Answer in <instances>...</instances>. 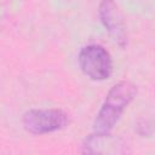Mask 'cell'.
Instances as JSON below:
<instances>
[{
	"label": "cell",
	"instance_id": "6da1fadb",
	"mask_svg": "<svg viewBox=\"0 0 155 155\" xmlns=\"http://www.w3.org/2000/svg\"><path fill=\"white\" fill-rule=\"evenodd\" d=\"M136 94L137 86L130 81H120L114 85L108 92L105 101L93 122L94 132L109 133Z\"/></svg>",
	"mask_w": 155,
	"mask_h": 155
},
{
	"label": "cell",
	"instance_id": "7a4b0ae2",
	"mask_svg": "<svg viewBox=\"0 0 155 155\" xmlns=\"http://www.w3.org/2000/svg\"><path fill=\"white\" fill-rule=\"evenodd\" d=\"M79 64L85 75L92 80H105L113 73V61L109 52L101 45H87L79 53Z\"/></svg>",
	"mask_w": 155,
	"mask_h": 155
},
{
	"label": "cell",
	"instance_id": "3957f363",
	"mask_svg": "<svg viewBox=\"0 0 155 155\" xmlns=\"http://www.w3.org/2000/svg\"><path fill=\"white\" fill-rule=\"evenodd\" d=\"M68 122V114L61 109H31L22 119L25 131L33 134H44L62 130Z\"/></svg>",
	"mask_w": 155,
	"mask_h": 155
},
{
	"label": "cell",
	"instance_id": "277c9868",
	"mask_svg": "<svg viewBox=\"0 0 155 155\" xmlns=\"http://www.w3.org/2000/svg\"><path fill=\"white\" fill-rule=\"evenodd\" d=\"M98 15L102 24L108 30L113 40L120 46L126 47L127 45V28L124 21V16L114 0H102L98 8Z\"/></svg>",
	"mask_w": 155,
	"mask_h": 155
},
{
	"label": "cell",
	"instance_id": "5b68a950",
	"mask_svg": "<svg viewBox=\"0 0 155 155\" xmlns=\"http://www.w3.org/2000/svg\"><path fill=\"white\" fill-rule=\"evenodd\" d=\"M82 151L88 154H105V153H125V143L116 137L110 136L109 133H98L88 136L84 144Z\"/></svg>",
	"mask_w": 155,
	"mask_h": 155
}]
</instances>
